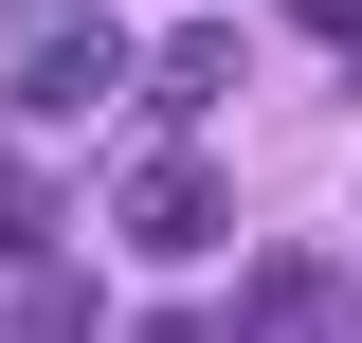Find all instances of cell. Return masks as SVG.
I'll return each instance as SVG.
<instances>
[{
	"label": "cell",
	"mask_w": 362,
	"mask_h": 343,
	"mask_svg": "<svg viewBox=\"0 0 362 343\" xmlns=\"http://www.w3.org/2000/svg\"><path fill=\"white\" fill-rule=\"evenodd\" d=\"M344 90H362V0H344Z\"/></svg>",
	"instance_id": "6"
},
{
	"label": "cell",
	"mask_w": 362,
	"mask_h": 343,
	"mask_svg": "<svg viewBox=\"0 0 362 343\" xmlns=\"http://www.w3.org/2000/svg\"><path fill=\"white\" fill-rule=\"evenodd\" d=\"M37 235H54V199H37L18 163H0V253H37Z\"/></svg>",
	"instance_id": "5"
},
{
	"label": "cell",
	"mask_w": 362,
	"mask_h": 343,
	"mask_svg": "<svg viewBox=\"0 0 362 343\" xmlns=\"http://www.w3.org/2000/svg\"><path fill=\"white\" fill-rule=\"evenodd\" d=\"M235 325H344V271L326 253H254L235 271Z\"/></svg>",
	"instance_id": "3"
},
{
	"label": "cell",
	"mask_w": 362,
	"mask_h": 343,
	"mask_svg": "<svg viewBox=\"0 0 362 343\" xmlns=\"http://www.w3.org/2000/svg\"><path fill=\"white\" fill-rule=\"evenodd\" d=\"M109 90H127V54H109V18H54V37L18 54V109H37V127H73V109H109Z\"/></svg>",
	"instance_id": "2"
},
{
	"label": "cell",
	"mask_w": 362,
	"mask_h": 343,
	"mask_svg": "<svg viewBox=\"0 0 362 343\" xmlns=\"http://www.w3.org/2000/svg\"><path fill=\"white\" fill-rule=\"evenodd\" d=\"M109 235L181 271V253H218V235H235V199H218V163H199V145H145V163L109 181Z\"/></svg>",
	"instance_id": "1"
},
{
	"label": "cell",
	"mask_w": 362,
	"mask_h": 343,
	"mask_svg": "<svg viewBox=\"0 0 362 343\" xmlns=\"http://www.w3.org/2000/svg\"><path fill=\"white\" fill-rule=\"evenodd\" d=\"M145 90H163L181 127H199V109H218V90H235V37H163V54H145Z\"/></svg>",
	"instance_id": "4"
}]
</instances>
